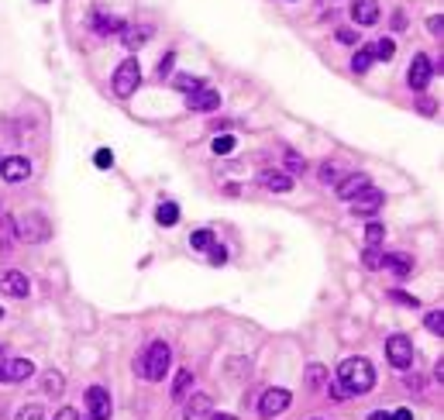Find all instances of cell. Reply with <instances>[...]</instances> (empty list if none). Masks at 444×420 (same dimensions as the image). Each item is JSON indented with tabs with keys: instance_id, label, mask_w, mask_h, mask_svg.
Segmentation results:
<instances>
[{
	"instance_id": "cell-5",
	"label": "cell",
	"mask_w": 444,
	"mask_h": 420,
	"mask_svg": "<svg viewBox=\"0 0 444 420\" xmlns=\"http://www.w3.org/2000/svg\"><path fill=\"white\" fill-rule=\"evenodd\" d=\"M386 358H389V365L407 369V365L413 362V341H410L407 334H393V338H386Z\"/></svg>"
},
{
	"instance_id": "cell-36",
	"label": "cell",
	"mask_w": 444,
	"mask_h": 420,
	"mask_svg": "<svg viewBox=\"0 0 444 420\" xmlns=\"http://www.w3.org/2000/svg\"><path fill=\"white\" fill-rule=\"evenodd\" d=\"M286 166H289L293 173H303V169H307V159H300L296 152H286Z\"/></svg>"
},
{
	"instance_id": "cell-21",
	"label": "cell",
	"mask_w": 444,
	"mask_h": 420,
	"mask_svg": "<svg viewBox=\"0 0 444 420\" xmlns=\"http://www.w3.org/2000/svg\"><path fill=\"white\" fill-rule=\"evenodd\" d=\"M89 24H93L96 35H117V31H124V21L121 17H110V14H93Z\"/></svg>"
},
{
	"instance_id": "cell-17",
	"label": "cell",
	"mask_w": 444,
	"mask_h": 420,
	"mask_svg": "<svg viewBox=\"0 0 444 420\" xmlns=\"http://www.w3.org/2000/svg\"><path fill=\"white\" fill-rule=\"evenodd\" d=\"M352 17H355V24H361V28L375 24L379 21V3L375 0H355L352 3Z\"/></svg>"
},
{
	"instance_id": "cell-11",
	"label": "cell",
	"mask_w": 444,
	"mask_h": 420,
	"mask_svg": "<svg viewBox=\"0 0 444 420\" xmlns=\"http://www.w3.org/2000/svg\"><path fill=\"white\" fill-rule=\"evenodd\" d=\"M186 107H189V110H200V114L217 110V107H221V94H217V90H210V87H200V90L186 94Z\"/></svg>"
},
{
	"instance_id": "cell-25",
	"label": "cell",
	"mask_w": 444,
	"mask_h": 420,
	"mask_svg": "<svg viewBox=\"0 0 444 420\" xmlns=\"http://www.w3.org/2000/svg\"><path fill=\"white\" fill-rule=\"evenodd\" d=\"M155 220H159L162 227H173V224H179V207L173 204V200L159 204V210H155Z\"/></svg>"
},
{
	"instance_id": "cell-51",
	"label": "cell",
	"mask_w": 444,
	"mask_h": 420,
	"mask_svg": "<svg viewBox=\"0 0 444 420\" xmlns=\"http://www.w3.org/2000/svg\"><path fill=\"white\" fill-rule=\"evenodd\" d=\"M0 320H3V307H0Z\"/></svg>"
},
{
	"instance_id": "cell-50",
	"label": "cell",
	"mask_w": 444,
	"mask_h": 420,
	"mask_svg": "<svg viewBox=\"0 0 444 420\" xmlns=\"http://www.w3.org/2000/svg\"><path fill=\"white\" fill-rule=\"evenodd\" d=\"M3 365H7V351L0 348V372H3Z\"/></svg>"
},
{
	"instance_id": "cell-52",
	"label": "cell",
	"mask_w": 444,
	"mask_h": 420,
	"mask_svg": "<svg viewBox=\"0 0 444 420\" xmlns=\"http://www.w3.org/2000/svg\"><path fill=\"white\" fill-rule=\"evenodd\" d=\"M89 420H93V417H89Z\"/></svg>"
},
{
	"instance_id": "cell-28",
	"label": "cell",
	"mask_w": 444,
	"mask_h": 420,
	"mask_svg": "<svg viewBox=\"0 0 444 420\" xmlns=\"http://www.w3.org/2000/svg\"><path fill=\"white\" fill-rule=\"evenodd\" d=\"M382 238H386V227H382L379 220H372V224L365 227V241H368V248H379Z\"/></svg>"
},
{
	"instance_id": "cell-9",
	"label": "cell",
	"mask_w": 444,
	"mask_h": 420,
	"mask_svg": "<svg viewBox=\"0 0 444 420\" xmlns=\"http://www.w3.org/2000/svg\"><path fill=\"white\" fill-rule=\"evenodd\" d=\"M386 204V197H382V190H375V186H365L358 197H352V213L358 217H372L375 210Z\"/></svg>"
},
{
	"instance_id": "cell-31",
	"label": "cell",
	"mask_w": 444,
	"mask_h": 420,
	"mask_svg": "<svg viewBox=\"0 0 444 420\" xmlns=\"http://www.w3.org/2000/svg\"><path fill=\"white\" fill-rule=\"evenodd\" d=\"M207 259H210V265H224V262H228V252H224V245H221V241H214V245L207 248Z\"/></svg>"
},
{
	"instance_id": "cell-26",
	"label": "cell",
	"mask_w": 444,
	"mask_h": 420,
	"mask_svg": "<svg viewBox=\"0 0 444 420\" xmlns=\"http://www.w3.org/2000/svg\"><path fill=\"white\" fill-rule=\"evenodd\" d=\"M372 55L389 62V59L396 55V42H393V38H379V42H372Z\"/></svg>"
},
{
	"instance_id": "cell-38",
	"label": "cell",
	"mask_w": 444,
	"mask_h": 420,
	"mask_svg": "<svg viewBox=\"0 0 444 420\" xmlns=\"http://www.w3.org/2000/svg\"><path fill=\"white\" fill-rule=\"evenodd\" d=\"M389 297H393L396 304H407V307H417V297H410V293H403V290H393Z\"/></svg>"
},
{
	"instance_id": "cell-35",
	"label": "cell",
	"mask_w": 444,
	"mask_h": 420,
	"mask_svg": "<svg viewBox=\"0 0 444 420\" xmlns=\"http://www.w3.org/2000/svg\"><path fill=\"white\" fill-rule=\"evenodd\" d=\"M93 162H96V169H107V166H114V155H110V148H100V152L93 155Z\"/></svg>"
},
{
	"instance_id": "cell-24",
	"label": "cell",
	"mask_w": 444,
	"mask_h": 420,
	"mask_svg": "<svg viewBox=\"0 0 444 420\" xmlns=\"http://www.w3.org/2000/svg\"><path fill=\"white\" fill-rule=\"evenodd\" d=\"M317 176H321V183H327V186L334 183V186H338V183L345 180V169H341L338 162H324V166L317 169Z\"/></svg>"
},
{
	"instance_id": "cell-41",
	"label": "cell",
	"mask_w": 444,
	"mask_h": 420,
	"mask_svg": "<svg viewBox=\"0 0 444 420\" xmlns=\"http://www.w3.org/2000/svg\"><path fill=\"white\" fill-rule=\"evenodd\" d=\"M393 28H396V31L407 28V14H403V10H393Z\"/></svg>"
},
{
	"instance_id": "cell-43",
	"label": "cell",
	"mask_w": 444,
	"mask_h": 420,
	"mask_svg": "<svg viewBox=\"0 0 444 420\" xmlns=\"http://www.w3.org/2000/svg\"><path fill=\"white\" fill-rule=\"evenodd\" d=\"M327 393H331L334 400H348V393H345V390H341L338 383H327Z\"/></svg>"
},
{
	"instance_id": "cell-8",
	"label": "cell",
	"mask_w": 444,
	"mask_h": 420,
	"mask_svg": "<svg viewBox=\"0 0 444 420\" xmlns=\"http://www.w3.org/2000/svg\"><path fill=\"white\" fill-rule=\"evenodd\" d=\"M0 293H7V297H14V300H24V297L31 293V283H28L24 272L3 269V272H0Z\"/></svg>"
},
{
	"instance_id": "cell-23",
	"label": "cell",
	"mask_w": 444,
	"mask_h": 420,
	"mask_svg": "<svg viewBox=\"0 0 444 420\" xmlns=\"http://www.w3.org/2000/svg\"><path fill=\"white\" fill-rule=\"evenodd\" d=\"M372 62H375V55H372V42H368V45H361L355 55H352V73H368Z\"/></svg>"
},
{
	"instance_id": "cell-14",
	"label": "cell",
	"mask_w": 444,
	"mask_h": 420,
	"mask_svg": "<svg viewBox=\"0 0 444 420\" xmlns=\"http://www.w3.org/2000/svg\"><path fill=\"white\" fill-rule=\"evenodd\" d=\"M152 35H155V28H152V24H124L121 42H124V49H142Z\"/></svg>"
},
{
	"instance_id": "cell-1",
	"label": "cell",
	"mask_w": 444,
	"mask_h": 420,
	"mask_svg": "<svg viewBox=\"0 0 444 420\" xmlns=\"http://www.w3.org/2000/svg\"><path fill=\"white\" fill-rule=\"evenodd\" d=\"M334 383L348 393V396H361V393H368L372 386H375V369H372V362L368 358H345L341 365H338V372H334Z\"/></svg>"
},
{
	"instance_id": "cell-32",
	"label": "cell",
	"mask_w": 444,
	"mask_h": 420,
	"mask_svg": "<svg viewBox=\"0 0 444 420\" xmlns=\"http://www.w3.org/2000/svg\"><path fill=\"white\" fill-rule=\"evenodd\" d=\"M214 152H217V155L234 152V138H231V134H217V138H214Z\"/></svg>"
},
{
	"instance_id": "cell-16",
	"label": "cell",
	"mask_w": 444,
	"mask_h": 420,
	"mask_svg": "<svg viewBox=\"0 0 444 420\" xmlns=\"http://www.w3.org/2000/svg\"><path fill=\"white\" fill-rule=\"evenodd\" d=\"M365 186H372V180L365 176V173H355V176H345L341 183H338V197L341 200H352V197H358Z\"/></svg>"
},
{
	"instance_id": "cell-20",
	"label": "cell",
	"mask_w": 444,
	"mask_h": 420,
	"mask_svg": "<svg viewBox=\"0 0 444 420\" xmlns=\"http://www.w3.org/2000/svg\"><path fill=\"white\" fill-rule=\"evenodd\" d=\"M42 393H45V396H62V393H66V376H62L59 369L42 372Z\"/></svg>"
},
{
	"instance_id": "cell-33",
	"label": "cell",
	"mask_w": 444,
	"mask_h": 420,
	"mask_svg": "<svg viewBox=\"0 0 444 420\" xmlns=\"http://www.w3.org/2000/svg\"><path fill=\"white\" fill-rule=\"evenodd\" d=\"M176 87L179 90H186V94H193V90L203 87V80H200V76H176Z\"/></svg>"
},
{
	"instance_id": "cell-15",
	"label": "cell",
	"mask_w": 444,
	"mask_h": 420,
	"mask_svg": "<svg viewBox=\"0 0 444 420\" xmlns=\"http://www.w3.org/2000/svg\"><path fill=\"white\" fill-rule=\"evenodd\" d=\"M210 410H214L210 396H207V393H193V396L186 400V410H182V420H207V417H210Z\"/></svg>"
},
{
	"instance_id": "cell-4",
	"label": "cell",
	"mask_w": 444,
	"mask_h": 420,
	"mask_svg": "<svg viewBox=\"0 0 444 420\" xmlns=\"http://www.w3.org/2000/svg\"><path fill=\"white\" fill-rule=\"evenodd\" d=\"M138 83H142V66H138V59H124V62L117 66V73H114V94H117V97H131V94L138 90Z\"/></svg>"
},
{
	"instance_id": "cell-42",
	"label": "cell",
	"mask_w": 444,
	"mask_h": 420,
	"mask_svg": "<svg viewBox=\"0 0 444 420\" xmlns=\"http://www.w3.org/2000/svg\"><path fill=\"white\" fill-rule=\"evenodd\" d=\"M173 62H176V55H173V52H169V55H166V59L159 62V73H162V80H166V73L173 69Z\"/></svg>"
},
{
	"instance_id": "cell-49",
	"label": "cell",
	"mask_w": 444,
	"mask_h": 420,
	"mask_svg": "<svg viewBox=\"0 0 444 420\" xmlns=\"http://www.w3.org/2000/svg\"><path fill=\"white\" fill-rule=\"evenodd\" d=\"M210 420H238V417H231V414H214Z\"/></svg>"
},
{
	"instance_id": "cell-46",
	"label": "cell",
	"mask_w": 444,
	"mask_h": 420,
	"mask_svg": "<svg viewBox=\"0 0 444 420\" xmlns=\"http://www.w3.org/2000/svg\"><path fill=\"white\" fill-rule=\"evenodd\" d=\"M434 379H438V383H441V386H444V358H441V362H438V365H434Z\"/></svg>"
},
{
	"instance_id": "cell-29",
	"label": "cell",
	"mask_w": 444,
	"mask_h": 420,
	"mask_svg": "<svg viewBox=\"0 0 444 420\" xmlns=\"http://www.w3.org/2000/svg\"><path fill=\"white\" fill-rule=\"evenodd\" d=\"M307 383H310L314 390H324V386H327V372H324V365H310V369H307Z\"/></svg>"
},
{
	"instance_id": "cell-30",
	"label": "cell",
	"mask_w": 444,
	"mask_h": 420,
	"mask_svg": "<svg viewBox=\"0 0 444 420\" xmlns=\"http://www.w3.org/2000/svg\"><path fill=\"white\" fill-rule=\"evenodd\" d=\"M424 327H427L431 334H444V314L441 310H431V314L424 317Z\"/></svg>"
},
{
	"instance_id": "cell-2",
	"label": "cell",
	"mask_w": 444,
	"mask_h": 420,
	"mask_svg": "<svg viewBox=\"0 0 444 420\" xmlns=\"http://www.w3.org/2000/svg\"><path fill=\"white\" fill-rule=\"evenodd\" d=\"M169 365H173V348L166 341H152L138 358H135V372L148 383H162L169 376Z\"/></svg>"
},
{
	"instance_id": "cell-7",
	"label": "cell",
	"mask_w": 444,
	"mask_h": 420,
	"mask_svg": "<svg viewBox=\"0 0 444 420\" xmlns=\"http://www.w3.org/2000/svg\"><path fill=\"white\" fill-rule=\"evenodd\" d=\"M431 76H434L431 59H427L424 52H417V55L410 59V69H407V83H410V90H427Z\"/></svg>"
},
{
	"instance_id": "cell-39",
	"label": "cell",
	"mask_w": 444,
	"mask_h": 420,
	"mask_svg": "<svg viewBox=\"0 0 444 420\" xmlns=\"http://www.w3.org/2000/svg\"><path fill=\"white\" fill-rule=\"evenodd\" d=\"M427 28H431V35H444V17L441 14H431L427 17Z\"/></svg>"
},
{
	"instance_id": "cell-3",
	"label": "cell",
	"mask_w": 444,
	"mask_h": 420,
	"mask_svg": "<svg viewBox=\"0 0 444 420\" xmlns=\"http://www.w3.org/2000/svg\"><path fill=\"white\" fill-rule=\"evenodd\" d=\"M49 234H52V224L38 210H28V213H21L14 220V238H21L28 245H42V241H49Z\"/></svg>"
},
{
	"instance_id": "cell-37",
	"label": "cell",
	"mask_w": 444,
	"mask_h": 420,
	"mask_svg": "<svg viewBox=\"0 0 444 420\" xmlns=\"http://www.w3.org/2000/svg\"><path fill=\"white\" fill-rule=\"evenodd\" d=\"M365 265H368V269H382V252L368 248V252H365Z\"/></svg>"
},
{
	"instance_id": "cell-22",
	"label": "cell",
	"mask_w": 444,
	"mask_h": 420,
	"mask_svg": "<svg viewBox=\"0 0 444 420\" xmlns=\"http://www.w3.org/2000/svg\"><path fill=\"white\" fill-rule=\"evenodd\" d=\"M189 390H193V372H189V369H179L176 379H173V393H169V396H173L176 403H182V400L189 396Z\"/></svg>"
},
{
	"instance_id": "cell-13",
	"label": "cell",
	"mask_w": 444,
	"mask_h": 420,
	"mask_svg": "<svg viewBox=\"0 0 444 420\" xmlns=\"http://www.w3.org/2000/svg\"><path fill=\"white\" fill-rule=\"evenodd\" d=\"M87 403H89V417L93 420H107L110 417V393H107L103 386H89Z\"/></svg>"
},
{
	"instance_id": "cell-18",
	"label": "cell",
	"mask_w": 444,
	"mask_h": 420,
	"mask_svg": "<svg viewBox=\"0 0 444 420\" xmlns=\"http://www.w3.org/2000/svg\"><path fill=\"white\" fill-rule=\"evenodd\" d=\"M382 265H386L389 272H396L400 279H407V276L413 272V259H410V255H403V252H393V255H382Z\"/></svg>"
},
{
	"instance_id": "cell-19",
	"label": "cell",
	"mask_w": 444,
	"mask_h": 420,
	"mask_svg": "<svg viewBox=\"0 0 444 420\" xmlns=\"http://www.w3.org/2000/svg\"><path fill=\"white\" fill-rule=\"evenodd\" d=\"M259 183H262L266 190H272V193H289V190H293V176H286V173H272V169H266V173L259 176Z\"/></svg>"
},
{
	"instance_id": "cell-27",
	"label": "cell",
	"mask_w": 444,
	"mask_h": 420,
	"mask_svg": "<svg viewBox=\"0 0 444 420\" xmlns=\"http://www.w3.org/2000/svg\"><path fill=\"white\" fill-rule=\"evenodd\" d=\"M214 245V231H207V227H200V231H193L189 234V248H196V252H203V248H210Z\"/></svg>"
},
{
	"instance_id": "cell-44",
	"label": "cell",
	"mask_w": 444,
	"mask_h": 420,
	"mask_svg": "<svg viewBox=\"0 0 444 420\" xmlns=\"http://www.w3.org/2000/svg\"><path fill=\"white\" fill-rule=\"evenodd\" d=\"M56 420H80V414H76L73 407H62V410L56 414Z\"/></svg>"
},
{
	"instance_id": "cell-45",
	"label": "cell",
	"mask_w": 444,
	"mask_h": 420,
	"mask_svg": "<svg viewBox=\"0 0 444 420\" xmlns=\"http://www.w3.org/2000/svg\"><path fill=\"white\" fill-rule=\"evenodd\" d=\"M420 114H434V100H431V97L420 100Z\"/></svg>"
},
{
	"instance_id": "cell-12",
	"label": "cell",
	"mask_w": 444,
	"mask_h": 420,
	"mask_svg": "<svg viewBox=\"0 0 444 420\" xmlns=\"http://www.w3.org/2000/svg\"><path fill=\"white\" fill-rule=\"evenodd\" d=\"M28 376H35L31 358H7V365L0 372V383H24Z\"/></svg>"
},
{
	"instance_id": "cell-47",
	"label": "cell",
	"mask_w": 444,
	"mask_h": 420,
	"mask_svg": "<svg viewBox=\"0 0 444 420\" xmlns=\"http://www.w3.org/2000/svg\"><path fill=\"white\" fill-rule=\"evenodd\" d=\"M393 420H413V414H410V410H396V414H393Z\"/></svg>"
},
{
	"instance_id": "cell-10",
	"label": "cell",
	"mask_w": 444,
	"mask_h": 420,
	"mask_svg": "<svg viewBox=\"0 0 444 420\" xmlns=\"http://www.w3.org/2000/svg\"><path fill=\"white\" fill-rule=\"evenodd\" d=\"M0 176H3L7 183H24V180L31 176V162L21 159V155H10V159L0 162Z\"/></svg>"
},
{
	"instance_id": "cell-34",
	"label": "cell",
	"mask_w": 444,
	"mask_h": 420,
	"mask_svg": "<svg viewBox=\"0 0 444 420\" xmlns=\"http://www.w3.org/2000/svg\"><path fill=\"white\" fill-rule=\"evenodd\" d=\"M14 420H42V407L38 403H28V407H21L14 414Z\"/></svg>"
},
{
	"instance_id": "cell-48",
	"label": "cell",
	"mask_w": 444,
	"mask_h": 420,
	"mask_svg": "<svg viewBox=\"0 0 444 420\" xmlns=\"http://www.w3.org/2000/svg\"><path fill=\"white\" fill-rule=\"evenodd\" d=\"M368 420H393L386 410H375V414H368Z\"/></svg>"
},
{
	"instance_id": "cell-40",
	"label": "cell",
	"mask_w": 444,
	"mask_h": 420,
	"mask_svg": "<svg viewBox=\"0 0 444 420\" xmlns=\"http://www.w3.org/2000/svg\"><path fill=\"white\" fill-rule=\"evenodd\" d=\"M338 42H345V45H355L358 35H355V31H348V28H341V31H338Z\"/></svg>"
},
{
	"instance_id": "cell-6",
	"label": "cell",
	"mask_w": 444,
	"mask_h": 420,
	"mask_svg": "<svg viewBox=\"0 0 444 420\" xmlns=\"http://www.w3.org/2000/svg\"><path fill=\"white\" fill-rule=\"evenodd\" d=\"M289 403H293L289 390H266V393H262V400H259V417L262 420L279 417V414H286V410H289Z\"/></svg>"
}]
</instances>
